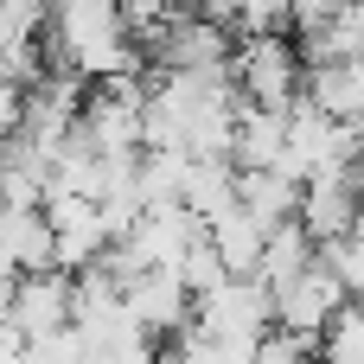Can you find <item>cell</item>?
I'll list each match as a JSON object with an SVG mask.
<instances>
[{
    "label": "cell",
    "mask_w": 364,
    "mask_h": 364,
    "mask_svg": "<svg viewBox=\"0 0 364 364\" xmlns=\"http://www.w3.org/2000/svg\"><path fill=\"white\" fill-rule=\"evenodd\" d=\"M6 326L26 333L32 346L58 339L77 326V275L51 269V275H19L13 282V301H6Z\"/></svg>",
    "instance_id": "obj_2"
},
{
    "label": "cell",
    "mask_w": 364,
    "mask_h": 364,
    "mask_svg": "<svg viewBox=\"0 0 364 364\" xmlns=\"http://www.w3.org/2000/svg\"><path fill=\"white\" fill-rule=\"evenodd\" d=\"M346 307H352V288L333 275L326 256H320L307 275H294L288 288H275V326H282V333H301V339H314V346L326 339V326H333Z\"/></svg>",
    "instance_id": "obj_1"
}]
</instances>
